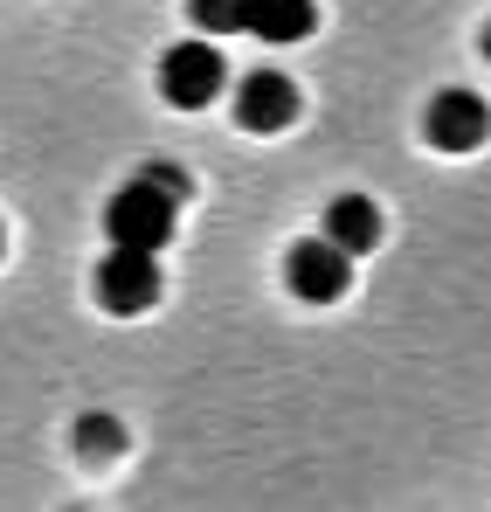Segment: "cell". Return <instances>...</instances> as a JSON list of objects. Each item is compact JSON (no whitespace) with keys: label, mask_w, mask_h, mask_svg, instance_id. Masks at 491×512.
<instances>
[{"label":"cell","mask_w":491,"mask_h":512,"mask_svg":"<svg viewBox=\"0 0 491 512\" xmlns=\"http://www.w3.org/2000/svg\"><path fill=\"white\" fill-rule=\"evenodd\" d=\"M243 28L263 35V42H305V35L319 28V7H312V0H249Z\"/></svg>","instance_id":"52a82bcc"},{"label":"cell","mask_w":491,"mask_h":512,"mask_svg":"<svg viewBox=\"0 0 491 512\" xmlns=\"http://www.w3.org/2000/svg\"><path fill=\"white\" fill-rule=\"evenodd\" d=\"M243 7L249 0H187V21L222 42V35H243Z\"/></svg>","instance_id":"9c48e42d"},{"label":"cell","mask_w":491,"mask_h":512,"mask_svg":"<svg viewBox=\"0 0 491 512\" xmlns=\"http://www.w3.org/2000/svg\"><path fill=\"white\" fill-rule=\"evenodd\" d=\"M236 111H243L249 132H284V125L298 118V84H291L284 70H249Z\"/></svg>","instance_id":"8992f818"},{"label":"cell","mask_w":491,"mask_h":512,"mask_svg":"<svg viewBox=\"0 0 491 512\" xmlns=\"http://www.w3.org/2000/svg\"><path fill=\"white\" fill-rule=\"evenodd\" d=\"M77 450L83 457H118V450H125V429L111 423V416H83L77 423Z\"/></svg>","instance_id":"30bf717a"},{"label":"cell","mask_w":491,"mask_h":512,"mask_svg":"<svg viewBox=\"0 0 491 512\" xmlns=\"http://www.w3.org/2000/svg\"><path fill=\"white\" fill-rule=\"evenodd\" d=\"M326 236L346 256H367L374 243H381V208H374L367 194H339V201L326 208Z\"/></svg>","instance_id":"ba28073f"},{"label":"cell","mask_w":491,"mask_h":512,"mask_svg":"<svg viewBox=\"0 0 491 512\" xmlns=\"http://www.w3.org/2000/svg\"><path fill=\"white\" fill-rule=\"evenodd\" d=\"M222 84H229V63H222V42H215V35L173 42V49L160 56V90H166V104H180V111L215 104Z\"/></svg>","instance_id":"7a4b0ae2"},{"label":"cell","mask_w":491,"mask_h":512,"mask_svg":"<svg viewBox=\"0 0 491 512\" xmlns=\"http://www.w3.org/2000/svg\"><path fill=\"white\" fill-rule=\"evenodd\" d=\"M422 132H429V146H443V153H478L491 132V111L478 90H443L429 111H422Z\"/></svg>","instance_id":"5b68a950"},{"label":"cell","mask_w":491,"mask_h":512,"mask_svg":"<svg viewBox=\"0 0 491 512\" xmlns=\"http://www.w3.org/2000/svg\"><path fill=\"white\" fill-rule=\"evenodd\" d=\"M291 291H298L305 305H339V298L353 291V256L339 250L332 236H305V243L291 250Z\"/></svg>","instance_id":"277c9868"},{"label":"cell","mask_w":491,"mask_h":512,"mask_svg":"<svg viewBox=\"0 0 491 512\" xmlns=\"http://www.w3.org/2000/svg\"><path fill=\"white\" fill-rule=\"evenodd\" d=\"M0 256H7V229H0Z\"/></svg>","instance_id":"7c38bea8"},{"label":"cell","mask_w":491,"mask_h":512,"mask_svg":"<svg viewBox=\"0 0 491 512\" xmlns=\"http://www.w3.org/2000/svg\"><path fill=\"white\" fill-rule=\"evenodd\" d=\"M173 215H180V201L160 194L153 180H125L118 194H111V208H104V229H111V243H132V250H166L173 243Z\"/></svg>","instance_id":"6da1fadb"},{"label":"cell","mask_w":491,"mask_h":512,"mask_svg":"<svg viewBox=\"0 0 491 512\" xmlns=\"http://www.w3.org/2000/svg\"><path fill=\"white\" fill-rule=\"evenodd\" d=\"M139 180H153L160 194H173V201H187V194H194L187 167H173V160H153V167H139Z\"/></svg>","instance_id":"8fae6325"},{"label":"cell","mask_w":491,"mask_h":512,"mask_svg":"<svg viewBox=\"0 0 491 512\" xmlns=\"http://www.w3.org/2000/svg\"><path fill=\"white\" fill-rule=\"evenodd\" d=\"M97 305L118 319H139L146 305H160V250L111 243V256L97 263Z\"/></svg>","instance_id":"3957f363"}]
</instances>
